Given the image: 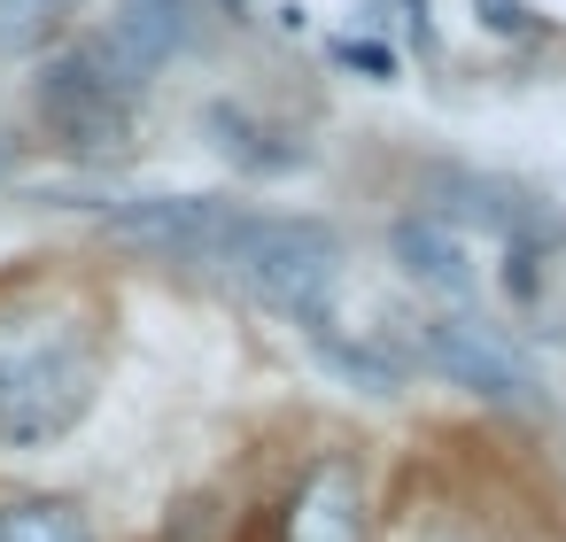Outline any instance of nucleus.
I'll list each match as a JSON object with an SVG mask.
<instances>
[{
  "label": "nucleus",
  "mask_w": 566,
  "mask_h": 542,
  "mask_svg": "<svg viewBox=\"0 0 566 542\" xmlns=\"http://www.w3.org/2000/svg\"><path fill=\"white\" fill-rule=\"evenodd\" d=\"M94 403V341L86 318L55 302H17L0 310V442L40 449L71 434Z\"/></svg>",
  "instance_id": "f257e3e1"
},
{
  "label": "nucleus",
  "mask_w": 566,
  "mask_h": 542,
  "mask_svg": "<svg viewBox=\"0 0 566 542\" xmlns=\"http://www.w3.org/2000/svg\"><path fill=\"white\" fill-rule=\"evenodd\" d=\"M226 272H241L264 302H280L295 318H318V302L342 279V241L326 225H311V217H264V210H249L241 248H233Z\"/></svg>",
  "instance_id": "f03ea898"
},
{
  "label": "nucleus",
  "mask_w": 566,
  "mask_h": 542,
  "mask_svg": "<svg viewBox=\"0 0 566 542\" xmlns=\"http://www.w3.org/2000/svg\"><path fill=\"white\" fill-rule=\"evenodd\" d=\"M40 125H48L63 148L109 156V148L125 140V125H133V94H125L86 47H71V55H55V63L40 71Z\"/></svg>",
  "instance_id": "7ed1b4c3"
},
{
  "label": "nucleus",
  "mask_w": 566,
  "mask_h": 542,
  "mask_svg": "<svg viewBox=\"0 0 566 542\" xmlns=\"http://www.w3.org/2000/svg\"><path fill=\"white\" fill-rule=\"evenodd\" d=\"M249 210L233 202H202V194H140V202H109V233L164 248V256H195V264H233Z\"/></svg>",
  "instance_id": "20e7f679"
},
{
  "label": "nucleus",
  "mask_w": 566,
  "mask_h": 542,
  "mask_svg": "<svg viewBox=\"0 0 566 542\" xmlns=\"http://www.w3.org/2000/svg\"><path fill=\"white\" fill-rule=\"evenodd\" d=\"M419 341H427V357L458 380V387H473V395H489V403H512V411H543L551 395H543V372L504 341V333H489V326H473V318H434V326H419Z\"/></svg>",
  "instance_id": "39448f33"
},
{
  "label": "nucleus",
  "mask_w": 566,
  "mask_h": 542,
  "mask_svg": "<svg viewBox=\"0 0 566 542\" xmlns=\"http://www.w3.org/2000/svg\"><path fill=\"white\" fill-rule=\"evenodd\" d=\"M187 32H195V0H125V9L86 40V55H94L125 94H140V86L187 47Z\"/></svg>",
  "instance_id": "423d86ee"
},
{
  "label": "nucleus",
  "mask_w": 566,
  "mask_h": 542,
  "mask_svg": "<svg viewBox=\"0 0 566 542\" xmlns=\"http://www.w3.org/2000/svg\"><path fill=\"white\" fill-rule=\"evenodd\" d=\"M388 256L419 279V287H434V295H473V264H465V241L450 233V225H434V217H411V225H396L388 233Z\"/></svg>",
  "instance_id": "0eeeda50"
},
{
  "label": "nucleus",
  "mask_w": 566,
  "mask_h": 542,
  "mask_svg": "<svg viewBox=\"0 0 566 542\" xmlns=\"http://www.w3.org/2000/svg\"><path fill=\"white\" fill-rule=\"evenodd\" d=\"M442 194H450L442 217L458 210V217H473V225H489V233H504V241H520V248H535V241L551 233V217H543L535 194H520V187H496V179H450Z\"/></svg>",
  "instance_id": "6e6552de"
},
{
  "label": "nucleus",
  "mask_w": 566,
  "mask_h": 542,
  "mask_svg": "<svg viewBox=\"0 0 566 542\" xmlns=\"http://www.w3.org/2000/svg\"><path fill=\"white\" fill-rule=\"evenodd\" d=\"M287 542H365V496H357L349 465H326L303 488V503L287 519Z\"/></svg>",
  "instance_id": "1a4fd4ad"
},
{
  "label": "nucleus",
  "mask_w": 566,
  "mask_h": 542,
  "mask_svg": "<svg viewBox=\"0 0 566 542\" xmlns=\"http://www.w3.org/2000/svg\"><path fill=\"white\" fill-rule=\"evenodd\" d=\"M210 132H218V148H226L241 171H295V163H303V148H272V132H256V125H249L241 109H226V102L210 109Z\"/></svg>",
  "instance_id": "9d476101"
},
{
  "label": "nucleus",
  "mask_w": 566,
  "mask_h": 542,
  "mask_svg": "<svg viewBox=\"0 0 566 542\" xmlns=\"http://www.w3.org/2000/svg\"><path fill=\"white\" fill-rule=\"evenodd\" d=\"M0 542H94V534H86V519H78L71 503L32 496V503H9V511H0Z\"/></svg>",
  "instance_id": "9b49d317"
},
{
  "label": "nucleus",
  "mask_w": 566,
  "mask_h": 542,
  "mask_svg": "<svg viewBox=\"0 0 566 542\" xmlns=\"http://www.w3.org/2000/svg\"><path fill=\"white\" fill-rule=\"evenodd\" d=\"M71 9L78 0H0V55H24V47L55 40Z\"/></svg>",
  "instance_id": "f8f14e48"
},
{
  "label": "nucleus",
  "mask_w": 566,
  "mask_h": 542,
  "mask_svg": "<svg viewBox=\"0 0 566 542\" xmlns=\"http://www.w3.org/2000/svg\"><path fill=\"white\" fill-rule=\"evenodd\" d=\"M311 341H318V357H326V364H342V372H349L357 387H373V395H388V387L403 380V364H396V357H373V349H357V341H342V333H326V326H318Z\"/></svg>",
  "instance_id": "ddd939ff"
},
{
  "label": "nucleus",
  "mask_w": 566,
  "mask_h": 542,
  "mask_svg": "<svg viewBox=\"0 0 566 542\" xmlns=\"http://www.w3.org/2000/svg\"><path fill=\"white\" fill-rule=\"evenodd\" d=\"M334 55H342V63H357V71H380V78H396V55H388V47H357V40H342Z\"/></svg>",
  "instance_id": "4468645a"
},
{
  "label": "nucleus",
  "mask_w": 566,
  "mask_h": 542,
  "mask_svg": "<svg viewBox=\"0 0 566 542\" xmlns=\"http://www.w3.org/2000/svg\"><path fill=\"white\" fill-rule=\"evenodd\" d=\"M481 9H489V24H496V32H520V24H527L520 0H481Z\"/></svg>",
  "instance_id": "2eb2a0df"
}]
</instances>
